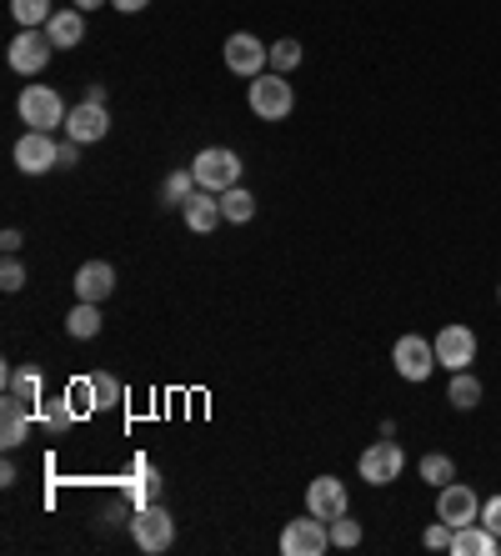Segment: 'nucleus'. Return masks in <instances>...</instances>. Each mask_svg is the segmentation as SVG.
<instances>
[{"instance_id":"nucleus-1","label":"nucleus","mask_w":501,"mask_h":556,"mask_svg":"<svg viewBox=\"0 0 501 556\" xmlns=\"http://www.w3.org/2000/svg\"><path fill=\"white\" fill-rule=\"evenodd\" d=\"M191 176L201 191H231V186H241V155L226 151V146H206V151L191 161Z\"/></svg>"},{"instance_id":"nucleus-2","label":"nucleus","mask_w":501,"mask_h":556,"mask_svg":"<svg viewBox=\"0 0 501 556\" xmlns=\"http://www.w3.org/2000/svg\"><path fill=\"white\" fill-rule=\"evenodd\" d=\"M356 471H361L366 486H391V481L406 471V452L397 446V437H381V441H372V446L361 452Z\"/></svg>"},{"instance_id":"nucleus-3","label":"nucleus","mask_w":501,"mask_h":556,"mask_svg":"<svg viewBox=\"0 0 501 556\" xmlns=\"http://www.w3.org/2000/svg\"><path fill=\"white\" fill-rule=\"evenodd\" d=\"M251 111H256L261 121H286L291 116V105H296V91H291V80L276 76V71H261L256 80H251Z\"/></svg>"},{"instance_id":"nucleus-4","label":"nucleus","mask_w":501,"mask_h":556,"mask_svg":"<svg viewBox=\"0 0 501 556\" xmlns=\"http://www.w3.org/2000/svg\"><path fill=\"white\" fill-rule=\"evenodd\" d=\"M130 536H136V546L151 556L171 552V542H176V521H171L166 506H136V517H130Z\"/></svg>"},{"instance_id":"nucleus-5","label":"nucleus","mask_w":501,"mask_h":556,"mask_svg":"<svg viewBox=\"0 0 501 556\" xmlns=\"http://www.w3.org/2000/svg\"><path fill=\"white\" fill-rule=\"evenodd\" d=\"M431 346H437V366H447V371H472L476 362V331L462 321L441 326L437 337H431Z\"/></svg>"},{"instance_id":"nucleus-6","label":"nucleus","mask_w":501,"mask_h":556,"mask_svg":"<svg viewBox=\"0 0 501 556\" xmlns=\"http://www.w3.org/2000/svg\"><path fill=\"white\" fill-rule=\"evenodd\" d=\"M21 121H26V130H55V126H65L61 91H51V86H26V91H21Z\"/></svg>"},{"instance_id":"nucleus-7","label":"nucleus","mask_w":501,"mask_h":556,"mask_svg":"<svg viewBox=\"0 0 501 556\" xmlns=\"http://www.w3.org/2000/svg\"><path fill=\"white\" fill-rule=\"evenodd\" d=\"M15 166L26 176H46V170L61 166V141H51V130H26L15 141Z\"/></svg>"},{"instance_id":"nucleus-8","label":"nucleus","mask_w":501,"mask_h":556,"mask_svg":"<svg viewBox=\"0 0 501 556\" xmlns=\"http://www.w3.org/2000/svg\"><path fill=\"white\" fill-rule=\"evenodd\" d=\"M326 546H331V531H326V521L322 517H296V521H286V531H281V552L286 556H322Z\"/></svg>"},{"instance_id":"nucleus-9","label":"nucleus","mask_w":501,"mask_h":556,"mask_svg":"<svg viewBox=\"0 0 501 556\" xmlns=\"http://www.w3.org/2000/svg\"><path fill=\"white\" fill-rule=\"evenodd\" d=\"M226 65H231L236 76H246V80H256L261 71H271V51H266V40H256L251 30H236L231 40H226Z\"/></svg>"},{"instance_id":"nucleus-10","label":"nucleus","mask_w":501,"mask_h":556,"mask_svg":"<svg viewBox=\"0 0 501 556\" xmlns=\"http://www.w3.org/2000/svg\"><path fill=\"white\" fill-rule=\"evenodd\" d=\"M391 366H397L401 381H426L431 366H437V346L426 337H401L397 346H391Z\"/></svg>"},{"instance_id":"nucleus-11","label":"nucleus","mask_w":501,"mask_h":556,"mask_svg":"<svg viewBox=\"0 0 501 556\" xmlns=\"http://www.w3.org/2000/svg\"><path fill=\"white\" fill-rule=\"evenodd\" d=\"M437 517L451 521V527H472V521H481V496L466 481H447L437 492Z\"/></svg>"},{"instance_id":"nucleus-12","label":"nucleus","mask_w":501,"mask_h":556,"mask_svg":"<svg viewBox=\"0 0 501 556\" xmlns=\"http://www.w3.org/2000/svg\"><path fill=\"white\" fill-rule=\"evenodd\" d=\"M51 36L46 30H21V36L11 40V51H5V61H11V71H21V76H40L46 71V61H51Z\"/></svg>"},{"instance_id":"nucleus-13","label":"nucleus","mask_w":501,"mask_h":556,"mask_svg":"<svg viewBox=\"0 0 501 556\" xmlns=\"http://www.w3.org/2000/svg\"><path fill=\"white\" fill-rule=\"evenodd\" d=\"M65 136H71V141H80V146L105 141V136H111V111H105L101 101L71 105V116H65Z\"/></svg>"},{"instance_id":"nucleus-14","label":"nucleus","mask_w":501,"mask_h":556,"mask_svg":"<svg viewBox=\"0 0 501 556\" xmlns=\"http://www.w3.org/2000/svg\"><path fill=\"white\" fill-rule=\"evenodd\" d=\"M306 511L322 521H336L341 511H351V496H347V481L341 477H316L306 486Z\"/></svg>"},{"instance_id":"nucleus-15","label":"nucleus","mask_w":501,"mask_h":556,"mask_svg":"<svg viewBox=\"0 0 501 556\" xmlns=\"http://www.w3.org/2000/svg\"><path fill=\"white\" fill-rule=\"evenodd\" d=\"M26 437H30V402L15 396V391H5V402H0V446L15 452Z\"/></svg>"},{"instance_id":"nucleus-16","label":"nucleus","mask_w":501,"mask_h":556,"mask_svg":"<svg viewBox=\"0 0 501 556\" xmlns=\"http://www.w3.org/2000/svg\"><path fill=\"white\" fill-rule=\"evenodd\" d=\"M180 216H186V226H191L196 236H211L221 220H226V211H221V195L216 191H201V186H196V195L180 206Z\"/></svg>"},{"instance_id":"nucleus-17","label":"nucleus","mask_w":501,"mask_h":556,"mask_svg":"<svg viewBox=\"0 0 501 556\" xmlns=\"http://www.w3.org/2000/svg\"><path fill=\"white\" fill-rule=\"evenodd\" d=\"M46 36H51L55 51H76L80 40H86V11H76V5L55 11L51 21H46Z\"/></svg>"},{"instance_id":"nucleus-18","label":"nucleus","mask_w":501,"mask_h":556,"mask_svg":"<svg viewBox=\"0 0 501 556\" xmlns=\"http://www.w3.org/2000/svg\"><path fill=\"white\" fill-rule=\"evenodd\" d=\"M111 291H116V271H111V261H86V266L76 271V296L80 301H96V306H101Z\"/></svg>"},{"instance_id":"nucleus-19","label":"nucleus","mask_w":501,"mask_h":556,"mask_svg":"<svg viewBox=\"0 0 501 556\" xmlns=\"http://www.w3.org/2000/svg\"><path fill=\"white\" fill-rule=\"evenodd\" d=\"M497 552H501V536L497 531H487L481 521L456 527V536H451V556H497Z\"/></svg>"},{"instance_id":"nucleus-20","label":"nucleus","mask_w":501,"mask_h":556,"mask_svg":"<svg viewBox=\"0 0 501 556\" xmlns=\"http://www.w3.org/2000/svg\"><path fill=\"white\" fill-rule=\"evenodd\" d=\"M447 402L456 406V412H476V406H481V381H476L472 371H451Z\"/></svg>"},{"instance_id":"nucleus-21","label":"nucleus","mask_w":501,"mask_h":556,"mask_svg":"<svg viewBox=\"0 0 501 556\" xmlns=\"http://www.w3.org/2000/svg\"><path fill=\"white\" fill-rule=\"evenodd\" d=\"M65 331H71L76 341L101 337V306H96V301H80V306H71V316H65Z\"/></svg>"},{"instance_id":"nucleus-22","label":"nucleus","mask_w":501,"mask_h":556,"mask_svg":"<svg viewBox=\"0 0 501 556\" xmlns=\"http://www.w3.org/2000/svg\"><path fill=\"white\" fill-rule=\"evenodd\" d=\"M40 387H46V381H40L36 366H5V391H15V396H26L30 406L40 402Z\"/></svg>"},{"instance_id":"nucleus-23","label":"nucleus","mask_w":501,"mask_h":556,"mask_svg":"<svg viewBox=\"0 0 501 556\" xmlns=\"http://www.w3.org/2000/svg\"><path fill=\"white\" fill-rule=\"evenodd\" d=\"M221 211L231 226H246V220L256 216V195L246 191V186H231V191H221Z\"/></svg>"},{"instance_id":"nucleus-24","label":"nucleus","mask_w":501,"mask_h":556,"mask_svg":"<svg viewBox=\"0 0 501 556\" xmlns=\"http://www.w3.org/2000/svg\"><path fill=\"white\" fill-rule=\"evenodd\" d=\"M11 15L21 21V30H46V21L55 15L51 0H11Z\"/></svg>"},{"instance_id":"nucleus-25","label":"nucleus","mask_w":501,"mask_h":556,"mask_svg":"<svg viewBox=\"0 0 501 556\" xmlns=\"http://www.w3.org/2000/svg\"><path fill=\"white\" fill-rule=\"evenodd\" d=\"M422 481L441 492L447 481H456V462H451V456H441V452H426L422 456Z\"/></svg>"},{"instance_id":"nucleus-26","label":"nucleus","mask_w":501,"mask_h":556,"mask_svg":"<svg viewBox=\"0 0 501 556\" xmlns=\"http://www.w3.org/2000/svg\"><path fill=\"white\" fill-rule=\"evenodd\" d=\"M36 412H40V421H46L55 437H61V431H71V421L80 416L76 406H71V396H65V402H36Z\"/></svg>"},{"instance_id":"nucleus-27","label":"nucleus","mask_w":501,"mask_h":556,"mask_svg":"<svg viewBox=\"0 0 501 556\" xmlns=\"http://www.w3.org/2000/svg\"><path fill=\"white\" fill-rule=\"evenodd\" d=\"M191 195H196V176H191V170H171L166 186H161V201H166V206H186Z\"/></svg>"},{"instance_id":"nucleus-28","label":"nucleus","mask_w":501,"mask_h":556,"mask_svg":"<svg viewBox=\"0 0 501 556\" xmlns=\"http://www.w3.org/2000/svg\"><path fill=\"white\" fill-rule=\"evenodd\" d=\"M326 531H331V546H341V552H351V546H361V521L351 517V511H341L336 521H326Z\"/></svg>"},{"instance_id":"nucleus-29","label":"nucleus","mask_w":501,"mask_h":556,"mask_svg":"<svg viewBox=\"0 0 501 556\" xmlns=\"http://www.w3.org/2000/svg\"><path fill=\"white\" fill-rule=\"evenodd\" d=\"M90 387H96V412H111L121 402V381L111 371H96L90 376Z\"/></svg>"},{"instance_id":"nucleus-30","label":"nucleus","mask_w":501,"mask_h":556,"mask_svg":"<svg viewBox=\"0 0 501 556\" xmlns=\"http://www.w3.org/2000/svg\"><path fill=\"white\" fill-rule=\"evenodd\" d=\"M296 65H301V40H276V46H271V71L286 76V71H296Z\"/></svg>"},{"instance_id":"nucleus-31","label":"nucleus","mask_w":501,"mask_h":556,"mask_svg":"<svg viewBox=\"0 0 501 556\" xmlns=\"http://www.w3.org/2000/svg\"><path fill=\"white\" fill-rule=\"evenodd\" d=\"M451 536H456V527H451V521H431V527L422 531V546L426 552H451Z\"/></svg>"},{"instance_id":"nucleus-32","label":"nucleus","mask_w":501,"mask_h":556,"mask_svg":"<svg viewBox=\"0 0 501 556\" xmlns=\"http://www.w3.org/2000/svg\"><path fill=\"white\" fill-rule=\"evenodd\" d=\"M155 492H161V477H155V471H141V481L130 486V506H151Z\"/></svg>"},{"instance_id":"nucleus-33","label":"nucleus","mask_w":501,"mask_h":556,"mask_svg":"<svg viewBox=\"0 0 501 556\" xmlns=\"http://www.w3.org/2000/svg\"><path fill=\"white\" fill-rule=\"evenodd\" d=\"M65 396H71V406H76V412H96V387H90V376H86V381H76Z\"/></svg>"},{"instance_id":"nucleus-34","label":"nucleus","mask_w":501,"mask_h":556,"mask_svg":"<svg viewBox=\"0 0 501 556\" xmlns=\"http://www.w3.org/2000/svg\"><path fill=\"white\" fill-rule=\"evenodd\" d=\"M21 286H26V266L11 256L5 266H0V291H21Z\"/></svg>"},{"instance_id":"nucleus-35","label":"nucleus","mask_w":501,"mask_h":556,"mask_svg":"<svg viewBox=\"0 0 501 556\" xmlns=\"http://www.w3.org/2000/svg\"><path fill=\"white\" fill-rule=\"evenodd\" d=\"M481 527L501 536V496H487V502H481Z\"/></svg>"},{"instance_id":"nucleus-36","label":"nucleus","mask_w":501,"mask_h":556,"mask_svg":"<svg viewBox=\"0 0 501 556\" xmlns=\"http://www.w3.org/2000/svg\"><path fill=\"white\" fill-rule=\"evenodd\" d=\"M0 247H5V256H15V251L26 247V236L15 231V226H5V236H0Z\"/></svg>"},{"instance_id":"nucleus-37","label":"nucleus","mask_w":501,"mask_h":556,"mask_svg":"<svg viewBox=\"0 0 501 556\" xmlns=\"http://www.w3.org/2000/svg\"><path fill=\"white\" fill-rule=\"evenodd\" d=\"M76 161H80V141H71V136H65V141H61V166L71 170Z\"/></svg>"},{"instance_id":"nucleus-38","label":"nucleus","mask_w":501,"mask_h":556,"mask_svg":"<svg viewBox=\"0 0 501 556\" xmlns=\"http://www.w3.org/2000/svg\"><path fill=\"white\" fill-rule=\"evenodd\" d=\"M111 5H116L121 15H136V11H146V5H151V0H111Z\"/></svg>"},{"instance_id":"nucleus-39","label":"nucleus","mask_w":501,"mask_h":556,"mask_svg":"<svg viewBox=\"0 0 501 556\" xmlns=\"http://www.w3.org/2000/svg\"><path fill=\"white\" fill-rule=\"evenodd\" d=\"M86 101H101L105 105V86H101V80H90V86H86Z\"/></svg>"},{"instance_id":"nucleus-40","label":"nucleus","mask_w":501,"mask_h":556,"mask_svg":"<svg viewBox=\"0 0 501 556\" xmlns=\"http://www.w3.org/2000/svg\"><path fill=\"white\" fill-rule=\"evenodd\" d=\"M76 11H96V5H111V0H71Z\"/></svg>"},{"instance_id":"nucleus-41","label":"nucleus","mask_w":501,"mask_h":556,"mask_svg":"<svg viewBox=\"0 0 501 556\" xmlns=\"http://www.w3.org/2000/svg\"><path fill=\"white\" fill-rule=\"evenodd\" d=\"M497 296H501V286H497Z\"/></svg>"}]
</instances>
